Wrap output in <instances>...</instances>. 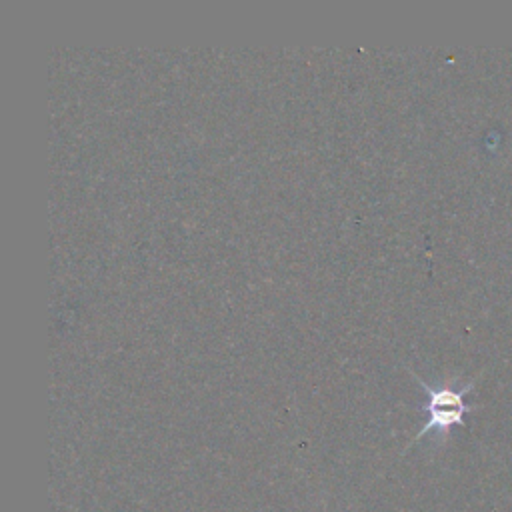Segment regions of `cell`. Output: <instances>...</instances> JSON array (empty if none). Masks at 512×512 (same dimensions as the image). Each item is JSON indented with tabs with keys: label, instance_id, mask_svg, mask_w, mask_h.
Returning a JSON list of instances; mask_svg holds the SVG:
<instances>
[{
	"label": "cell",
	"instance_id": "cell-1",
	"mask_svg": "<svg viewBox=\"0 0 512 512\" xmlns=\"http://www.w3.org/2000/svg\"><path fill=\"white\" fill-rule=\"evenodd\" d=\"M414 378L420 382L422 390L426 392V404L424 412L428 414L426 424L420 428L414 440L422 438L424 434L436 430L440 434H448L452 426H458L464 422V414L474 410L464 398L466 394L474 388V380L466 382L464 386H454V384H428L420 376L414 374Z\"/></svg>",
	"mask_w": 512,
	"mask_h": 512
}]
</instances>
